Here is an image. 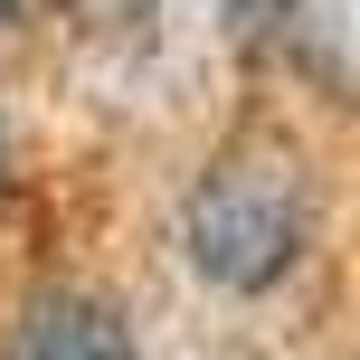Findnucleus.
Returning <instances> with one entry per match:
<instances>
[{
    "instance_id": "2",
    "label": "nucleus",
    "mask_w": 360,
    "mask_h": 360,
    "mask_svg": "<svg viewBox=\"0 0 360 360\" xmlns=\"http://www.w3.org/2000/svg\"><path fill=\"white\" fill-rule=\"evenodd\" d=\"M19 360H143L114 304H86V294H48L19 332Z\"/></svg>"
},
{
    "instance_id": "4",
    "label": "nucleus",
    "mask_w": 360,
    "mask_h": 360,
    "mask_svg": "<svg viewBox=\"0 0 360 360\" xmlns=\"http://www.w3.org/2000/svg\"><path fill=\"white\" fill-rule=\"evenodd\" d=\"M0 180H10V114H0Z\"/></svg>"
},
{
    "instance_id": "3",
    "label": "nucleus",
    "mask_w": 360,
    "mask_h": 360,
    "mask_svg": "<svg viewBox=\"0 0 360 360\" xmlns=\"http://www.w3.org/2000/svg\"><path fill=\"white\" fill-rule=\"evenodd\" d=\"M105 10H114V19H143V10H152V0H105Z\"/></svg>"
},
{
    "instance_id": "5",
    "label": "nucleus",
    "mask_w": 360,
    "mask_h": 360,
    "mask_svg": "<svg viewBox=\"0 0 360 360\" xmlns=\"http://www.w3.org/2000/svg\"><path fill=\"white\" fill-rule=\"evenodd\" d=\"M19 10H29V0H0V29H10V19H19Z\"/></svg>"
},
{
    "instance_id": "1",
    "label": "nucleus",
    "mask_w": 360,
    "mask_h": 360,
    "mask_svg": "<svg viewBox=\"0 0 360 360\" xmlns=\"http://www.w3.org/2000/svg\"><path fill=\"white\" fill-rule=\"evenodd\" d=\"M313 247V180L285 143H247L209 162L180 199V256L218 294H275Z\"/></svg>"
}]
</instances>
